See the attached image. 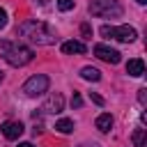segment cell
<instances>
[{
    "instance_id": "obj_3",
    "label": "cell",
    "mask_w": 147,
    "mask_h": 147,
    "mask_svg": "<svg viewBox=\"0 0 147 147\" xmlns=\"http://www.w3.org/2000/svg\"><path fill=\"white\" fill-rule=\"evenodd\" d=\"M124 7L117 0H92L90 2V14L99 18H119Z\"/></svg>"
},
{
    "instance_id": "obj_6",
    "label": "cell",
    "mask_w": 147,
    "mask_h": 147,
    "mask_svg": "<svg viewBox=\"0 0 147 147\" xmlns=\"http://www.w3.org/2000/svg\"><path fill=\"white\" fill-rule=\"evenodd\" d=\"M94 55H96L99 60L108 62V64H117V62L122 60L119 51H117V48H110V46H106V44H96V46H94Z\"/></svg>"
},
{
    "instance_id": "obj_9",
    "label": "cell",
    "mask_w": 147,
    "mask_h": 147,
    "mask_svg": "<svg viewBox=\"0 0 147 147\" xmlns=\"http://www.w3.org/2000/svg\"><path fill=\"white\" fill-rule=\"evenodd\" d=\"M85 51H87V48H85L83 41H64V44H62V53H67V55H71V53L83 55Z\"/></svg>"
},
{
    "instance_id": "obj_19",
    "label": "cell",
    "mask_w": 147,
    "mask_h": 147,
    "mask_svg": "<svg viewBox=\"0 0 147 147\" xmlns=\"http://www.w3.org/2000/svg\"><path fill=\"white\" fill-rule=\"evenodd\" d=\"M5 25H7V11H5V9H0V30H2Z\"/></svg>"
},
{
    "instance_id": "obj_15",
    "label": "cell",
    "mask_w": 147,
    "mask_h": 147,
    "mask_svg": "<svg viewBox=\"0 0 147 147\" xmlns=\"http://www.w3.org/2000/svg\"><path fill=\"white\" fill-rule=\"evenodd\" d=\"M74 5H76V0H57L60 11H69V9H74Z\"/></svg>"
},
{
    "instance_id": "obj_1",
    "label": "cell",
    "mask_w": 147,
    "mask_h": 147,
    "mask_svg": "<svg viewBox=\"0 0 147 147\" xmlns=\"http://www.w3.org/2000/svg\"><path fill=\"white\" fill-rule=\"evenodd\" d=\"M18 34L25 37L28 41L37 44V46H48L55 41V30L41 21H25L18 25Z\"/></svg>"
},
{
    "instance_id": "obj_10",
    "label": "cell",
    "mask_w": 147,
    "mask_h": 147,
    "mask_svg": "<svg viewBox=\"0 0 147 147\" xmlns=\"http://www.w3.org/2000/svg\"><path fill=\"white\" fill-rule=\"evenodd\" d=\"M126 74H129V76H142V74H145V62H142L140 57L129 60V64H126Z\"/></svg>"
},
{
    "instance_id": "obj_14",
    "label": "cell",
    "mask_w": 147,
    "mask_h": 147,
    "mask_svg": "<svg viewBox=\"0 0 147 147\" xmlns=\"http://www.w3.org/2000/svg\"><path fill=\"white\" fill-rule=\"evenodd\" d=\"M80 76H83L85 80H99V78H101L99 69H94V67H83V69H80Z\"/></svg>"
},
{
    "instance_id": "obj_22",
    "label": "cell",
    "mask_w": 147,
    "mask_h": 147,
    "mask_svg": "<svg viewBox=\"0 0 147 147\" xmlns=\"http://www.w3.org/2000/svg\"><path fill=\"white\" fill-rule=\"evenodd\" d=\"M0 80H2V74H0Z\"/></svg>"
},
{
    "instance_id": "obj_17",
    "label": "cell",
    "mask_w": 147,
    "mask_h": 147,
    "mask_svg": "<svg viewBox=\"0 0 147 147\" xmlns=\"http://www.w3.org/2000/svg\"><path fill=\"white\" fill-rule=\"evenodd\" d=\"M80 32H83L85 37H92V28H90V23H83V25H80Z\"/></svg>"
},
{
    "instance_id": "obj_11",
    "label": "cell",
    "mask_w": 147,
    "mask_h": 147,
    "mask_svg": "<svg viewBox=\"0 0 147 147\" xmlns=\"http://www.w3.org/2000/svg\"><path fill=\"white\" fill-rule=\"evenodd\" d=\"M110 126H113V117H110V113H101V115L96 117V129L103 131V133H108Z\"/></svg>"
},
{
    "instance_id": "obj_18",
    "label": "cell",
    "mask_w": 147,
    "mask_h": 147,
    "mask_svg": "<svg viewBox=\"0 0 147 147\" xmlns=\"http://www.w3.org/2000/svg\"><path fill=\"white\" fill-rule=\"evenodd\" d=\"M90 99H92V101H94L96 106H103V103H106V101H103V99H101L99 94H94V92H90Z\"/></svg>"
},
{
    "instance_id": "obj_4",
    "label": "cell",
    "mask_w": 147,
    "mask_h": 147,
    "mask_svg": "<svg viewBox=\"0 0 147 147\" xmlns=\"http://www.w3.org/2000/svg\"><path fill=\"white\" fill-rule=\"evenodd\" d=\"M101 37H108V39H117V41H133L136 37H138V32H136V28H131V25H103L101 30Z\"/></svg>"
},
{
    "instance_id": "obj_5",
    "label": "cell",
    "mask_w": 147,
    "mask_h": 147,
    "mask_svg": "<svg viewBox=\"0 0 147 147\" xmlns=\"http://www.w3.org/2000/svg\"><path fill=\"white\" fill-rule=\"evenodd\" d=\"M48 85H51L48 76L37 74V76H30V78L23 83V92H25L28 96H41L44 92H48Z\"/></svg>"
},
{
    "instance_id": "obj_21",
    "label": "cell",
    "mask_w": 147,
    "mask_h": 147,
    "mask_svg": "<svg viewBox=\"0 0 147 147\" xmlns=\"http://www.w3.org/2000/svg\"><path fill=\"white\" fill-rule=\"evenodd\" d=\"M136 2H140V5H145V2H147V0H136Z\"/></svg>"
},
{
    "instance_id": "obj_16",
    "label": "cell",
    "mask_w": 147,
    "mask_h": 147,
    "mask_svg": "<svg viewBox=\"0 0 147 147\" xmlns=\"http://www.w3.org/2000/svg\"><path fill=\"white\" fill-rule=\"evenodd\" d=\"M71 106H74V108H80V106H83V99H80V94H74V96H71Z\"/></svg>"
},
{
    "instance_id": "obj_20",
    "label": "cell",
    "mask_w": 147,
    "mask_h": 147,
    "mask_svg": "<svg viewBox=\"0 0 147 147\" xmlns=\"http://www.w3.org/2000/svg\"><path fill=\"white\" fill-rule=\"evenodd\" d=\"M18 147H34L32 142H18Z\"/></svg>"
},
{
    "instance_id": "obj_12",
    "label": "cell",
    "mask_w": 147,
    "mask_h": 147,
    "mask_svg": "<svg viewBox=\"0 0 147 147\" xmlns=\"http://www.w3.org/2000/svg\"><path fill=\"white\" fill-rule=\"evenodd\" d=\"M131 140H133V147H147V131L145 129H136Z\"/></svg>"
},
{
    "instance_id": "obj_7",
    "label": "cell",
    "mask_w": 147,
    "mask_h": 147,
    "mask_svg": "<svg viewBox=\"0 0 147 147\" xmlns=\"http://www.w3.org/2000/svg\"><path fill=\"white\" fill-rule=\"evenodd\" d=\"M0 131H2V136H5L7 140H16V138H21V133H23V124H21V122H14V119H7V122L0 126Z\"/></svg>"
},
{
    "instance_id": "obj_13",
    "label": "cell",
    "mask_w": 147,
    "mask_h": 147,
    "mask_svg": "<svg viewBox=\"0 0 147 147\" xmlns=\"http://www.w3.org/2000/svg\"><path fill=\"white\" fill-rule=\"evenodd\" d=\"M55 129H57L60 133H71V131H74V122H71L69 117H62V119L55 122Z\"/></svg>"
},
{
    "instance_id": "obj_2",
    "label": "cell",
    "mask_w": 147,
    "mask_h": 147,
    "mask_svg": "<svg viewBox=\"0 0 147 147\" xmlns=\"http://www.w3.org/2000/svg\"><path fill=\"white\" fill-rule=\"evenodd\" d=\"M0 55L11 67H23V64L32 62V57H34L32 48L30 46H23L18 41H0Z\"/></svg>"
},
{
    "instance_id": "obj_8",
    "label": "cell",
    "mask_w": 147,
    "mask_h": 147,
    "mask_svg": "<svg viewBox=\"0 0 147 147\" xmlns=\"http://www.w3.org/2000/svg\"><path fill=\"white\" fill-rule=\"evenodd\" d=\"M62 108H64V96L62 94H51L48 96V101L44 103V110L46 113H62Z\"/></svg>"
}]
</instances>
